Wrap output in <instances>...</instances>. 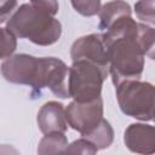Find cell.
I'll list each match as a JSON object with an SVG mask.
<instances>
[{
	"label": "cell",
	"instance_id": "1",
	"mask_svg": "<svg viewBox=\"0 0 155 155\" xmlns=\"http://www.w3.org/2000/svg\"><path fill=\"white\" fill-rule=\"evenodd\" d=\"M139 22L127 16L116 21L103 34L114 86L125 80L139 79L143 73L145 54L139 44Z\"/></svg>",
	"mask_w": 155,
	"mask_h": 155
},
{
	"label": "cell",
	"instance_id": "2",
	"mask_svg": "<svg viewBox=\"0 0 155 155\" xmlns=\"http://www.w3.org/2000/svg\"><path fill=\"white\" fill-rule=\"evenodd\" d=\"M6 28L17 38L28 39L39 46L53 45L62 35L61 22L31 4L21 5L7 19Z\"/></svg>",
	"mask_w": 155,
	"mask_h": 155
},
{
	"label": "cell",
	"instance_id": "3",
	"mask_svg": "<svg viewBox=\"0 0 155 155\" xmlns=\"http://www.w3.org/2000/svg\"><path fill=\"white\" fill-rule=\"evenodd\" d=\"M115 92L120 110L125 115L155 122V85L131 79L117 84Z\"/></svg>",
	"mask_w": 155,
	"mask_h": 155
},
{
	"label": "cell",
	"instance_id": "4",
	"mask_svg": "<svg viewBox=\"0 0 155 155\" xmlns=\"http://www.w3.org/2000/svg\"><path fill=\"white\" fill-rule=\"evenodd\" d=\"M109 68L88 61H75L69 67V94L76 102H92L101 98L103 82Z\"/></svg>",
	"mask_w": 155,
	"mask_h": 155
},
{
	"label": "cell",
	"instance_id": "5",
	"mask_svg": "<svg viewBox=\"0 0 155 155\" xmlns=\"http://www.w3.org/2000/svg\"><path fill=\"white\" fill-rule=\"evenodd\" d=\"M41 57H34L27 53L12 54L1 63V74L11 84L30 86L36 91L40 75Z\"/></svg>",
	"mask_w": 155,
	"mask_h": 155
},
{
	"label": "cell",
	"instance_id": "6",
	"mask_svg": "<svg viewBox=\"0 0 155 155\" xmlns=\"http://www.w3.org/2000/svg\"><path fill=\"white\" fill-rule=\"evenodd\" d=\"M103 101L102 97L92 102L73 101L65 107V116L68 125L78 131L81 137L92 133L102 122L103 117Z\"/></svg>",
	"mask_w": 155,
	"mask_h": 155
},
{
	"label": "cell",
	"instance_id": "7",
	"mask_svg": "<svg viewBox=\"0 0 155 155\" xmlns=\"http://www.w3.org/2000/svg\"><path fill=\"white\" fill-rule=\"evenodd\" d=\"M70 58L73 62L84 59L108 67V47L104 42L103 34H90L76 39L70 48Z\"/></svg>",
	"mask_w": 155,
	"mask_h": 155
},
{
	"label": "cell",
	"instance_id": "8",
	"mask_svg": "<svg viewBox=\"0 0 155 155\" xmlns=\"http://www.w3.org/2000/svg\"><path fill=\"white\" fill-rule=\"evenodd\" d=\"M126 148L136 154H155V126L136 122L131 124L124 133Z\"/></svg>",
	"mask_w": 155,
	"mask_h": 155
},
{
	"label": "cell",
	"instance_id": "9",
	"mask_svg": "<svg viewBox=\"0 0 155 155\" xmlns=\"http://www.w3.org/2000/svg\"><path fill=\"white\" fill-rule=\"evenodd\" d=\"M36 122L44 134L50 132H65L68 130V121L64 105L56 101L45 103L38 113Z\"/></svg>",
	"mask_w": 155,
	"mask_h": 155
},
{
	"label": "cell",
	"instance_id": "10",
	"mask_svg": "<svg viewBox=\"0 0 155 155\" xmlns=\"http://www.w3.org/2000/svg\"><path fill=\"white\" fill-rule=\"evenodd\" d=\"M132 15V8L125 0H113L104 4L99 10V29L108 30L116 21Z\"/></svg>",
	"mask_w": 155,
	"mask_h": 155
},
{
	"label": "cell",
	"instance_id": "11",
	"mask_svg": "<svg viewBox=\"0 0 155 155\" xmlns=\"http://www.w3.org/2000/svg\"><path fill=\"white\" fill-rule=\"evenodd\" d=\"M65 132H50L46 133L38 145V154H61L68 147V138L64 134Z\"/></svg>",
	"mask_w": 155,
	"mask_h": 155
},
{
	"label": "cell",
	"instance_id": "12",
	"mask_svg": "<svg viewBox=\"0 0 155 155\" xmlns=\"http://www.w3.org/2000/svg\"><path fill=\"white\" fill-rule=\"evenodd\" d=\"M86 138H88L91 142H93L99 150L107 149L111 145V143L114 140V130H113L110 122L108 120L103 119L101 125L92 133L86 136Z\"/></svg>",
	"mask_w": 155,
	"mask_h": 155
},
{
	"label": "cell",
	"instance_id": "13",
	"mask_svg": "<svg viewBox=\"0 0 155 155\" xmlns=\"http://www.w3.org/2000/svg\"><path fill=\"white\" fill-rule=\"evenodd\" d=\"M134 12L140 22L155 25V0H138L134 4Z\"/></svg>",
	"mask_w": 155,
	"mask_h": 155
},
{
	"label": "cell",
	"instance_id": "14",
	"mask_svg": "<svg viewBox=\"0 0 155 155\" xmlns=\"http://www.w3.org/2000/svg\"><path fill=\"white\" fill-rule=\"evenodd\" d=\"M74 10L85 17H92L99 13L101 0H70Z\"/></svg>",
	"mask_w": 155,
	"mask_h": 155
},
{
	"label": "cell",
	"instance_id": "15",
	"mask_svg": "<svg viewBox=\"0 0 155 155\" xmlns=\"http://www.w3.org/2000/svg\"><path fill=\"white\" fill-rule=\"evenodd\" d=\"M99 149L96 147L93 142H91L86 137H81L80 139L74 140L71 144H68L64 154H96Z\"/></svg>",
	"mask_w": 155,
	"mask_h": 155
},
{
	"label": "cell",
	"instance_id": "16",
	"mask_svg": "<svg viewBox=\"0 0 155 155\" xmlns=\"http://www.w3.org/2000/svg\"><path fill=\"white\" fill-rule=\"evenodd\" d=\"M1 59H6L13 54L17 47V36L6 27L1 28Z\"/></svg>",
	"mask_w": 155,
	"mask_h": 155
},
{
	"label": "cell",
	"instance_id": "17",
	"mask_svg": "<svg viewBox=\"0 0 155 155\" xmlns=\"http://www.w3.org/2000/svg\"><path fill=\"white\" fill-rule=\"evenodd\" d=\"M33 6L36 8H40L52 16H56L59 10L58 0H29Z\"/></svg>",
	"mask_w": 155,
	"mask_h": 155
},
{
	"label": "cell",
	"instance_id": "18",
	"mask_svg": "<svg viewBox=\"0 0 155 155\" xmlns=\"http://www.w3.org/2000/svg\"><path fill=\"white\" fill-rule=\"evenodd\" d=\"M17 5V0H1V7H0V22L5 23L6 19H8L11 12L13 11V8Z\"/></svg>",
	"mask_w": 155,
	"mask_h": 155
},
{
	"label": "cell",
	"instance_id": "19",
	"mask_svg": "<svg viewBox=\"0 0 155 155\" xmlns=\"http://www.w3.org/2000/svg\"><path fill=\"white\" fill-rule=\"evenodd\" d=\"M147 57L150 58V59H153V61H155V42H154L153 47L149 50V52L147 53Z\"/></svg>",
	"mask_w": 155,
	"mask_h": 155
}]
</instances>
